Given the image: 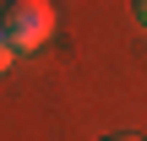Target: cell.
I'll return each instance as SVG.
<instances>
[{
  "mask_svg": "<svg viewBox=\"0 0 147 141\" xmlns=\"http://www.w3.org/2000/svg\"><path fill=\"white\" fill-rule=\"evenodd\" d=\"M0 33H5V43H11L16 54H33V49H44L49 33H55V5H49V0H5Z\"/></svg>",
  "mask_w": 147,
  "mask_h": 141,
  "instance_id": "6da1fadb",
  "label": "cell"
},
{
  "mask_svg": "<svg viewBox=\"0 0 147 141\" xmlns=\"http://www.w3.org/2000/svg\"><path fill=\"white\" fill-rule=\"evenodd\" d=\"M131 16H136V27L147 33V0H131Z\"/></svg>",
  "mask_w": 147,
  "mask_h": 141,
  "instance_id": "3957f363",
  "label": "cell"
},
{
  "mask_svg": "<svg viewBox=\"0 0 147 141\" xmlns=\"http://www.w3.org/2000/svg\"><path fill=\"white\" fill-rule=\"evenodd\" d=\"M104 141H147V136H131V130H120V136H104Z\"/></svg>",
  "mask_w": 147,
  "mask_h": 141,
  "instance_id": "277c9868",
  "label": "cell"
},
{
  "mask_svg": "<svg viewBox=\"0 0 147 141\" xmlns=\"http://www.w3.org/2000/svg\"><path fill=\"white\" fill-rule=\"evenodd\" d=\"M11 54H16V49H11V43H5V33H0V76L11 71Z\"/></svg>",
  "mask_w": 147,
  "mask_h": 141,
  "instance_id": "7a4b0ae2",
  "label": "cell"
}]
</instances>
